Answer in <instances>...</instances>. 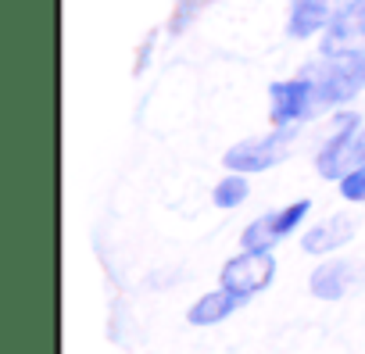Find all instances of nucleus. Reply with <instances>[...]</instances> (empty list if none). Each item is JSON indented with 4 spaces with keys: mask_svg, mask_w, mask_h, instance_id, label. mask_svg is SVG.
I'll return each instance as SVG.
<instances>
[{
    "mask_svg": "<svg viewBox=\"0 0 365 354\" xmlns=\"http://www.w3.org/2000/svg\"><path fill=\"white\" fill-rule=\"evenodd\" d=\"M222 286L240 293V297H255L262 293L272 279H276V254L272 251H240L237 258H230L222 265Z\"/></svg>",
    "mask_w": 365,
    "mask_h": 354,
    "instance_id": "nucleus-5",
    "label": "nucleus"
},
{
    "mask_svg": "<svg viewBox=\"0 0 365 354\" xmlns=\"http://www.w3.org/2000/svg\"><path fill=\"white\" fill-rule=\"evenodd\" d=\"M269 97H272V111L269 115H272L276 125H297V122H304V118L322 111L319 86H315V79L308 72H301L297 79H287V83H272Z\"/></svg>",
    "mask_w": 365,
    "mask_h": 354,
    "instance_id": "nucleus-3",
    "label": "nucleus"
},
{
    "mask_svg": "<svg viewBox=\"0 0 365 354\" xmlns=\"http://www.w3.org/2000/svg\"><path fill=\"white\" fill-rule=\"evenodd\" d=\"M354 157H358V161H365V125H361V132H358V147H354ZM358 161H354V165H358Z\"/></svg>",
    "mask_w": 365,
    "mask_h": 354,
    "instance_id": "nucleus-15",
    "label": "nucleus"
},
{
    "mask_svg": "<svg viewBox=\"0 0 365 354\" xmlns=\"http://www.w3.org/2000/svg\"><path fill=\"white\" fill-rule=\"evenodd\" d=\"M326 61H319L315 68H308V76L319 86V104L336 108L351 97H358V90L365 86V51L358 54H322Z\"/></svg>",
    "mask_w": 365,
    "mask_h": 354,
    "instance_id": "nucleus-1",
    "label": "nucleus"
},
{
    "mask_svg": "<svg viewBox=\"0 0 365 354\" xmlns=\"http://www.w3.org/2000/svg\"><path fill=\"white\" fill-rule=\"evenodd\" d=\"M365 51V0H347L322 36V54H358Z\"/></svg>",
    "mask_w": 365,
    "mask_h": 354,
    "instance_id": "nucleus-7",
    "label": "nucleus"
},
{
    "mask_svg": "<svg viewBox=\"0 0 365 354\" xmlns=\"http://www.w3.org/2000/svg\"><path fill=\"white\" fill-rule=\"evenodd\" d=\"M294 140V125H276V132H265V136H251V140H240L237 147L226 150L222 165L230 172H265L272 165L283 161L287 147Z\"/></svg>",
    "mask_w": 365,
    "mask_h": 354,
    "instance_id": "nucleus-2",
    "label": "nucleus"
},
{
    "mask_svg": "<svg viewBox=\"0 0 365 354\" xmlns=\"http://www.w3.org/2000/svg\"><path fill=\"white\" fill-rule=\"evenodd\" d=\"M247 197H251V183H247V175H244V172H230L226 179L215 187V194H212L215 208H222V212H233V208H240Z\"/></svg>",
    "mask_w": 365,
    "mask_h": 354,
    "instance_id": "nucleus-12",
    "label": "nucleus"
},
{
    "mask_svg": "<svg viewBox=\"0 0 365 354\" xmlns=\"http://www.w3.org/2000/svg\"><path fill=\"white\" fill-rule=\"evenodd\" d=\"M201 4V0H182V8H179V22H175V29H182V26H187L190 22V11Z\"/></svg>",
    "mask_w": 365,
    "mask_h": 354,
    "instance_id": "nucleus-14",
    "label": "nucleus"
},
{
    "mask_svg": "<svg viewBox=\"0 0 365 354\" xmlns=\"http://www.w3.org/2000/svg\"><path fill=\"white\" fill-rule=\"evenodd\" d=\"M340 194H344V201L365 204V161H358L354 168H347V172H344V179H340Z\"/></svg>",
    "mask_w": 365,
    "mask_h": 354,
    "instance_id": "nucleus-13",
    "label": "nucleus"
},
{
    "mask_svg": "<svg viewBox=\"0 0 365 354\" xmlns=\"http://www.w3.org/2000/svg\"><path fill=\"white\" fill-rule=\"evenodd\" d=\"M358 132H361V118L354 115V111H347V115H340L336 118V129L329 132V140L319 147V154H315V168H319V175L322 179H344V172L347 168H354V147H358Z\"/></svg>",
    "mask_w": 365,
    "mask_h": 354,
    "instance_id": "nucleus-4",
    "label": "nucleus"
},
{
    "mask_svg": "<svg viewBox=\"0 0 365 354\" xmlns=\"http://www.w3.org/2000/svg\"><path fill=\"white\" fill-rule=\"evenodd\" d=\"M247 297H240V293H233V290H212V293H205L201 301H194L190 304V311H187V318H190V326H219V322H226L240 304H244Z\"/></svg>",
    "mask_w": 365,
    "mask_h": 354,
    "instance_id": "nucleus-11",
    "label": "nucleus"
},
{
    "mask_svg": "<svg viewBox=\"0 0 365 354\" xmlns=\"http://www.w3.org/2000/svg\"><path fill=\"white\" fill-rule=\"evenodd\" d=\"M361 265L358 261H326V265H319L315 269V276H312V293L319 297V301H344L358 283H361Z\"/></svg>",
    "mask_w": 365,
    "mask_h": 354,
    "instance_id": "nucleus-9",
    "label": "nucleus"
},
{
    "mask_svg": "<svg viewBox=\"0 0 365 354\" xmlns=\"http://www.w3.org/2000/svg\"><path fill=\"white\" fill-rule=\"evenodd\" d=\"M312 215V201H294V204H287V208H279V212H269V215H262L258 222H251L247 229H244V236H240V247H247V251H272L279 240H287L304 219Z\"/></svg>",
    "mask_w": 365,
    "mask_h": 354,
    "instance_id": "nucleus-6",
    "label": "nucleus"
},
{
    "mask_svg": "<svg viewBox=\"0 0 365 354\" xmlns=\"http://www.w3.org/2000/svg\"><path fill=\"white\" fill-rule=\"evenodd\" d=\"M354 233H358V219L354 215H329V219L315 222L301 236V251L304 254H329V251L344 247Z\"/></svg>",
    "mask_w": 365,
    "mask_h": 354,
    "instance_id": "nucleus-10",
    "label": "nucleus"
},
{
    "mask_svg": "<svg viewBox=\"0 0 365 354\" xmlns=\"http://www.w3.org/2000/svg\"><path fill=\"white\" fill-rule=\"evenodd\" d=\"M347 0H294V11L287 22V33L294 40H308L315 33H326L333 26V19L340 15V8Z\"/></svg>",
    "mask_w": 365,
    "mask_h": 354,
    "instance_id": "nucleus-8",
    "label": "nucleus"
}]
</instances>
